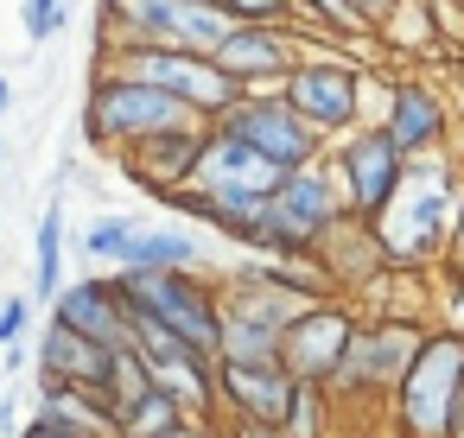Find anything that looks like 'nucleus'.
Returning a JSON list of instances; mask_svg holds the SVG:
<instances>
[{"label": "nucleus", "mask_w": 464, "mask_h": 438, "mask_svg": "<svg viewBox=\"0 0 464 438\" xmlns=\"http://www.w3.org/2000/svg\"><path fill=\"white\" fill-rule=\"evenodd\" d=\"M445 438H464V381H458V406H451V432Z\"/></svg>", "instance_id": "nucleus-37"}, {"label": "nucleus", "mask_w": 464, "mask_h": 438, "mask_svg": "<svg viewBox=\"0 0 464 438\" xmlns=\"http://www.w3.org/2000/svg\"><path fill=\"white\" fill-rule=\"evenodd\" d=\"M191 121H204V115L185 109L179 96L140 83V77H121V71H96L83 90V140L96 153H121L134 140H153V134L191 128Z\"/></svg>", "instance_id": "nucleus-2"}, {"label": "nucleus", "mask_w": 464, "mask_h": 438, "mask_svg": "<svg viewBox=\"0 0 464 438\" xmlns=\"http://www.w3.org/2000/svg\"><path fill=\"white\" fill-rule=\"evenodd\" d=\"M312 254H318V267H324V280H331L337 299H356V292L388 267V261H382V242H375V229H369V216H356V210H337Z\"/></svg>", "instance_id": "nucleus-16"}, {"label": "nucleus", "mask_w": 464, "mask_h": 438, "mask_svg": "<svg viewBox=\"0 0 464 438\" xmlns=\"http://www.w3.org/2000/svg\"><path fill=\"white\" fill-rule=\"evenodd\" d=\"M337 210H343V197H337L331 166L318 153L312 166L280 172V185H274V197H267V210H261V223L248 235V254H312Z\"/></svg>", "instance_id": "nucleus-7"}, {"label": "nucleus", "mask_w": 464, "mask_h": 438, "mask_svg": "<svg viewBox=\"0 0 464 438\" xmlns=\"http://www.w3.org/2000/svg\"><path fill=\"white\" fill-rule=\"evenodd\" d=\"M280 96H286V109H293L312 134H324V140L362 128V64L337 58V52H299L293 71L280 77Z\"/></svg>", "instance_id": "nucleus-8"}, {"label": "nucleus", "mask_w": 464, "mask_h": 438, "mask_svg": "<svg viewBox=\"0 0 464 438\" xmlns=\"http://www.w3.org/2000/svg\"><path fill=\"white\" fill-rule=\"evenodd\" d=\"M299 26H267V20H236L223 39H217V64L242 83V90H280V77L293 71L299 58Z\"/></svg>", "instance_id": "nucleus-12"}, {"label": "nucleus", "mask_w": 464, "mask_h": 438, "mask_svg": "<svg viewBox=\"0 0 464 438\" xmlns=\"http://www.w3.org/2000/svg\"><path fill=\"white\" fill-rule=\"evenodd\" d=\"M458 172H464V159H458Z\"/></svg>", "instance_id": "nucleus-42"}, {"label": "nucleus", "mask_w": 464, "mask_h": 438, "mask_svg": "<svg viewBox=\"0 0 464 438\" xmlns=\"http://www.w3.org/2000/svg\"><path fill=\"white\" fill-rule=\"evenodd\" d=\"M115 267H204V242L191 229H172V223H140L121 242Z\"/></svg>", "instance_id": "nucleus-21"}, {"label": "nucleus", "mask_w": 464, "mask_h": 438, "mask_svg": "<svg viewBox=\"0 0 464 438\" xmlns=\"http://www.w3.org/2000/svg\"><path fill=\"white\" fill-rule=\"evenodd\" d=\"M14 109V77H0V115Z\"/></svg>", "instance_id": "nucleus-40"}, {"label": "nucleus", "mask_w": 464, "mask_h": 438, "mask_svg": "<svg viewBox=\"0 0 464 438\" xmlns=\"http://www.w3.org/2000/svg\"><path fill=\"white\" fill-rule=\"evenodd\" d=\"M160 438H204V419H179V425H166Z\"/></svg>", "instance_id": "nucleus-36"}, {"label": "nucleus", "mask_w": 464, "mask_h": 438, "mask_svg": "<svg viewBox=\"0 0 464 438\" xmlns=\"http://www.w3.org/2000/svg\"><path fill=\"white\" fill-rule=\"evenodd\" d=\"M58 273H64V197L45 204L39 235H33V305H52L58 299V286H64Z\"/></svg>", "instance_id": "nucleus-24"}, {"label": "nucleus", "mask_w": 464, "mask_h": 438, "mask_svg": "<svg viewBox=\"0 0 464 438\" xmlns=\"http://www.w3.org/2000/svg\"><path fill=\"white\" fill-rule=\"evenodd\" d=\"M96 71H121V77H140L166 96H179L185 109H198L204 121H217L242 83L210 58V52H179V45H102L96 52Z\"/></svg>", "instance_id": "nucleus-6"}, {"label": "nucleus", "mask_w": 464, "mask_h": 438, "mask_svg": "<svg viewBox=\"0 0 464 438\" xmlns=\"http://www.w3.org/2000/svg\"><path fill=\"white\" fill-rule=\"evenodd\" d=\"M153 387H166L185 419H217V356H198V349L160 356L153 362Z\"/></svg>", "instance_id": "nucleus-19"}, {"label": "nucleus", "mask_w": 464, "mask_h": 438, "mask_svg": "<svg viewBox=\"0 0 464 438\" xmlns=\"http://www.w3.org/2000/svg\"><path fill=\"white\" fill-rule=\"evenodd\" d=\"M20 20H26V39H58L64 20H71V0H20Z\"/></svg>", "instance_id": "nucleus-29"}, {"label": "nucleus", "mask_w": 464, "mask_h": 438, "mask_svg": "<svg viewBox=\"0 0 464 438\" xmlns=\"http://www.w3.org/2000/svg\"><path fill=\"white\" fill-rule=\"evenodd\" d=\"M331 425H337V406H331L324 381H293V406H286L280 432L286 438H331Z\"/></svg>", "instance_id": "nucleus-25"}, {"label": "nucleus", "mask_w": 464, "mask_h": 438, "mask_svg": "<svg viewBox=\"0 0 464 438\" xmlns=\"http://www.w3.org/2000/svg\"><path fill=\"white\" fill-rule=\"evenodd\" d=\"M229 432H236V438H286V432L267 425V419H229Z\"/></svg>", "instance_id": "nucleus-35"}, {"label": "nucleus", "mask_w": 464, "mask_h": 438, "mask_svg": "<svg viewBox=\"0 0 464 438\" xmlns=\"http://www.w3.org/2000/svg\"><path fill=\"white\" fill-rule=\"evenodd\" d=\"M52 318H58V324H71V330H83V337H90V343H102V349H121V343H134V318H128V299H121L115 273L58 286V299H52Z\"/></svg>", "instance_id": "nucleus-17"}, {"label": "nucleus", "mask_w": 464, "mask_h": 438, "mask_svg": "<svg viewBox=\"0 0 464 438\" xmlns=\"http://www.w3.org/2000/svg\"><path fill=\"white\" fill-rule=\"evenodd\" d=\"M0 432H7V438H14V394H7V400H0Z\"/></svg>", "instance_id": "nucleus-39"}, {"label": "nucleus", "mask_w": 464, "mask_h": 438, "mask_svg": "<svg viewBox=\"0 0 464 438\" xmlns=\"http://www.w3.org/2000/svg\"><path fill=\"white\" fill-rule=\"evenodd\" d=\"M350 337H356V305L331 292V299H312V305L280 330L274 356H280V368H286L293 381H331V368L343 362Z\"/></svg>", "instance_id": "nucleus-11"}, {"label": "nucleus", "mask_w": 464, "mask_h": 438, "mask_svg": "<svg viewBox=\"0 0 464 438\" xmlns=\"http://www.w3.org/2000/svg\"><path fill=\"white\" fill-rule=\"evenodd\" d=\"M350 7H356V20H362V26L375 33V26H382V20L394 14V0H350Z\"/></svg>", "instance_id": "nucleus-34"}, {"label": "nucleus", "mask_w": 464, "mask_h": 438, "mask_svg": "<svg viewBox=\"0 0 464 438\" xmlns=\"http://www.w3.org/2000/svg\"><path fill=\"white\" fill-rule=\"evenodd\" d=\"M299 20H318V39H375L350 0H293V26Z\"/></svg>", "instance_id": "nucleus-27"}, {"label": "nucleus", "mask_w": 464, "mask_h": 438, "mask_svg": "<svg viewBox=\"0 0 464 438\" xmlns=\"http://www.w3.org/2000/svg\"><path fill=\"white\" fill-rule=\"evenodd\" d=\"M109 273H115V286L134 311L179 330L198 356H217L223 311H217V280L204 267H109Z\"/></svg>", "instance_id": "nucleus-5"}, {"label": "nucleus", "mask_w": 464, "mask_h": 438, "mask_svg": "<svg viewBox=\"0 0 464 438\" xmlns=\"http://www.w3.org/2000/svg\"><path fill=\"white\" fill-rule=\"evenodd\" d=\"M229 20H267V26H293V0H217Z\"/></svg>", "instance_id": "nucleus-30"}, {"label": "nucleus", "mask_w": 464, "mask_h": 438, "mask_svg": "<svg viewBox=\"0 0 464 438\" xmlns=\"http://www.w3.org/2000/svg\"><path fill=\"white\" fill-rule=\"evenodd\" d=\"M445 261H451V273L464 280V197H458V216H451V235H445Z\"/></svg>", "instance_id": "nucleus-32"}, {"label": "nucleus", "mask_w": 464, "mask_h": 438, "mask_svg": "<svg viewBox=\"0 0 464 438\" xmlns=\"http://www.w3.org/2000/svg\"><path fill=\"white\" fill-rule=\"evenodd\" d=\"M96 394H102V400H109V413L121 419L140 394H153V362H147L134 343L109 349V362H102V375H96Z\"/></svg>", "instance_id": "nucleus-23"}, {"label": "nucleus", "mask_w": 464, "mask_h": 438, "mask_svg": "<svg viewBox=\"0 0 464 438\" xmlns=\"http://www.w3.org/2000/svg\"><path fill=\"white\" fill-rule=\"evenodd\" d=\"M33 324V292H7V305H0V343H20Z\"/></svg>", "instance_id": "nucleus-31"}, {"label": "nucleus", "mask_w": 464, "mask_h": 438, "mask_svg": "<svg viewBox=\"0 0 464 438\" xmlns=\"http://www.w3.org/2000/svg\"><path fill=\"white\" fill-rule=\"evenodd\" d=\"M33 362H39V375H52V381H83V387H96V375H102V362H109V349L102 343H90L83 330H71V324H45V337H39V349H33Z\"/></svg>", "instance_id": "nucleus-20"}, {"label": "nucleus", "mask_w": 464, "mask_h": 438, "mask_svg": "<svg viewBox=\"0 0 464 438\" xmlns=\"http://www.w3.org/2000/svg\"><path fill=\"white\" fill-rule=\"evenodd\" d=\"M426 330H432V324H407V318H369V324L356 318V337H350L343 362H337L331 381H324L337 419H350V413H362V406H388V394H394V381H401V368L413 362V349H420Z\"/></svg>", "instance_id": "nucleus-4"}, {"label": "nucleus", "mask_w": 464, "mask_h": 438, "mask_svg": "<svg viewBox=\"0 0 464 438\" xmlns=\"http://www.w3.org/2000/svg\"><path fill=\"white\" fill-rule=\"evenodd\" d=\"M375 39L388 45V52H407V58H426V52H439V7L432 0H394V14L375 26Z\"/></svg>", "instance_id": "nucleus-22"}, {"label": "nucleus", "mask_w": 464, "mask_h": 438, "mask_svg": "<svg viewBox=\"0 0 464 438\" xmlns=\"http://www.w3.org/2000/svg\"><path fill=\"white\" fill-rule=\"evenodd\" d=\"M185 413H179V400L166 394V387H153V394H140L121 419H115V438H160L166 425H179Z\"/></svg>", "instance_id": "nucleus-26"}, {"label": "nucleus", "mask_w": 464, "mask_h": 438, "mask_svg": "<svg viewBox=\"0 0 464 438\" xmlns=\"http://www.w3.org/2000/svg\"><path fill=\"white\" fill-rule=\"evenodd\" d=\"M210 128H223V134H236V140H248L267 166H280V172H293V166H312L318 153H324V134H312L293 109H286V96L280 90H242Z\"/></svg>", "instance_id": "nucleus-9"}, {"label": "nucleus", "mask_w": 464, "mask_h": 438, "mask_svg": "<svg viewBox=\"0 0 464 438\" xmlns=\"http://www.w3.org/2000/svg\"><path fill=\"white\" fill-rule=\"evenodd\" d=\"M286 406H293V375L280 368V356H267V362H217V413L223 419L280 425Z\"/></svg>", "instance_id": "nucleus-13"}, {"label": "nucleus", "mask_w": 464, "mask_h": 438, "mask_svg": "<svg viewBox=\"0 0 464 438\" xmlns=\"http://www.w3.org/2000/svg\"><path fill=\"white\" fill-rule=\"evenodd\" d=\"M0 166H7V147H0Z\"/></svg>", "instance_id": "nucleus-41"}, {"label": "nucleus", "mask_w": 464, "mask_h": 438, "mask_svg": "<svg viewBox=\"0 0 464 438\" xmlns=\"http://www.w3.org/2000/svg\"><path fill=\"white\" fill-rule=\"evenodd\" d=\"M140 229V216H128V210H102L90 229H83V254L90 261H102V267H115V254H121V242Z\"/></svg>", "instance_id": "nucleus-28"}, {"label": "nucleus", "mask_w": 464, "mask_h": 438, "mask_svg": "<svg viewBox=\"0 0 464 438\" xmlns=\"http://www.w3.org/2000/svg\"><path fill=\"white\" fill-rule=\"evenodd\" d=\"M458 197H464V172L439 153H413L394 197L369 216L375 242H382V261L388 267H432L445 261V235H451V216H458Z\"/></svg>", "instance_id": "nucleus-1"}, {"label": "nucleus", "mask_w": 464, "mask_h": 438, "mask_svg": "<svg viewBox=\"0 0 464 438\" xmlns=\"http://www.w3.org/2000/svg\"><path fill=\"white\" fill-rule=\"evenodd\" d=\"M204 134H210V121L166 128V134H153V140L121 147L115 159H121V172H128L147 197H166V191H179V185L191 178V166H198V153H204Z\"/></svg>", "instance_id": "nucleus-15"}, {"label": "nucleus", "mask_w": 464, "mask_h": 438, "mask_svg": "<svg viewBox=\"0 0 464 438\" xmlns=\"http://www.w3.org/2000/svg\"><path fill=\"white\" fill-rule=\"evenodd\" d=\"M14 438H77V432H71V425H58V419H39V413H33Z\"/></svg>", "instance_id": "nucleus-33"}, {"label": "nucleus", "mask_w": 464, "mask_h": 438, "mask_svg": "<svg viewBox=\"0 0 464 438\" xmlns=\"http://www.w3.org/2000/svg\"><path fill=\"white\" fill-rule=\"evenodd\" d=\"M204 438H236V432H229V419L217 413V419H204Z\"/></svg>", "instance_id": "nucleus-38"}, {"label": "nucleus", "mask_w": 464, "mask_h": 438, "mask_svg": "<svg viewBox=\"0 0 464 438\" xmlns=\"http://www.w3.org/2000/svg\"><path fill=\"white\" fill-rule=\"evenodd\" d=\"M33 413L71 425L77 438H115V413H109V400H102L96 387H83V381H52V375H39Z\"/></svg>", "instance_id": "nucleus-18"}, {"label": "nucleus", "mask_w": 464, "mask_h": 438, "mask_svg": "<svg viewBox=\"0 0 464 438\" xmlns=\"http://www.w3.org/2000/svg\"><path fill=\"white\" fill-rule=\"evenodd\" d=\"M324 166H331V185H337L343 210L375 216V210L394 197V185H401V172H407V153H401L382 128L362 121V128L324 140Z\"/></svg>", "instance_id": "nucleus-10"}, {"label": "nucleus", "mask_w": 464, "mask_h": 438, "mask_svg": "<svg viewBox=\"0 0 464 438\" xmlns=\"http://www.w3.org/2000/svg\"><path fill=\"white\" fill-rule=\"evenodd\" d=\"M382 134L413 159V153H439L445 134H451V115H445V96L426 83V77H394L388 83V109H382Z\"/></svg>", "instance_id": "nucleus-14"}, {"label": "nucleus", "mask_w": 464, "mask_h": 438, "mask_svg": "<svg viewBox=\"0 0 464 438\" xmlns=\"http://www.w3.org/2000/svg\"><path fill=\"white\" fill-rule=\"evenodd\" d=\"M458 381H464V330H426L413 362L401 368L394 394H388V419L394 438H445L451 432V406H458Z\"/></svg>", "instance_id": "nucleus-3"}]
</instances>
